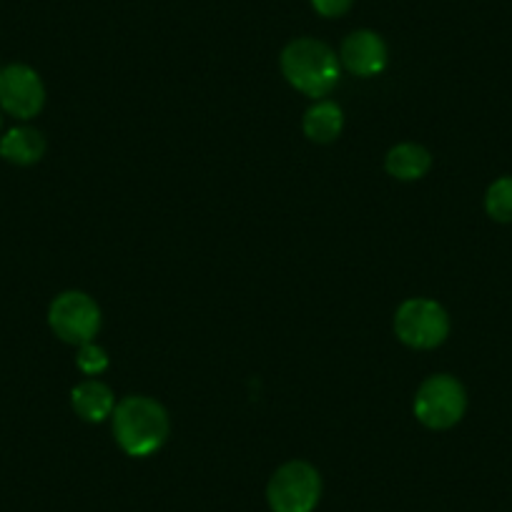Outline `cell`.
<instances>
[{"instance_id":"277c9868","label":"cell","mask_w":512,"mask_h":512,"mask_svg":"<svg viewBox=\"0 0 512 512\" xmlns=\"http://www.w3.org/2000/svg\"><path fill=\"white\" fill-rule=\"evenodd\" d=\"M467 392L452 374H432L420 384L415 417L430 430H450L465 417Z\"/></svg>"},{"instance_id":"30bf717a","label":"cell","mask_w":512,"mask_h":512,"mask_svg":"<svg viewBox=\"0 0 512 512\" xmlns=\"http://www.w3.org/2000/svg\"><path fill=\"white\" fill-rule=\"evenodd\" d=\"M71 405L81 420L103 422L116 410V397L101 379H83L71 390Z\"/></svg>"},{"instance_id":"52a82bcc","label":"cell","mask_w":512,"mask_h":512,"mask_svg":"<svg viewBox=\"0 0 512 512\" xmlns=\"http://www.w3.org/2000/svg\"><path fill=\"white\" fill-rule=\"evenodd\" d=\"M46 106V86L26 63L0 66V111L18 121H31Z\"/></svg>"},{"instance_id":"6da1fadb","label":"cell","mask_w":512,"mask_h":512,"mask_svg":"<svg viewBox=\"0 0 512 512\" xmlns=\"http://www.w3.org/2000/svg\"><path fill=\"white\" fill-rule=\"evenodd\" d=\"M113 437L131 457H149L166 445L171 432L169 412L164 405L144 395H128L111 415Z\"/></svg>"},{"instance_id":"3957f363","label":"cell","mask_w":512,"mask_h":512,"mask_svg":"<svg viewBox=\"0 0 512 512\" xmlns=\"http://www.w3.org/2000/svg\"><path fill=\"white\" fill-rule=\"evenodd\" d=\"M322 500V475L304 460L284 462L267 485L272 512H314Z\"/></svg>"},{"instance_id":"5b68a950","label":"cell","mask_w":512,"mask_h":512,"mask_svg":"<svg viewBox=\"0 0 512 512\" xmlns=\"http://www.w3.org/2000/svg\"><path fill=\"white\" fill-rule=\"evenodd\" d=\"M395 332L407 347L435 349L450 334V317H447L445 307L432 299H407L395 314Z\"/></svg>"},{"instance_id":"9a60e30c","label":"cell","mask_w":512,"mask_h":512,"mask_svg":"<svg viewBox=\"0 0 512 512\" xmlns=\"http://www.w3.org/2000/svg\"><path fill=\"white\" fill-rule=\"evenodd\" d=\"M354 0H312L314 11L324 18H339L352 8Z\"/></svg>"},{"instance_id":"2e32d148","label":"cell","mask_w":512,"mask_h":512,"mask_svg":"<svg viewBox=\"0 0 512 512\" xmlns=\"http://www.w3.org/2000/svg\"><path fill=\"white\" fill-rule=\"evenodd\" d=\"M0 136H3V111H0Z\"/></svg>"},{"instance_id":"7c38bea8","label":"cell","mask_w":512,"mask_h":512,"mask_svg":"<svg viewBox=\"0 0 512 512\" xmlns=\"http://www.w3.org/2000/svg\"><path fill=\"white\" fill-rule=\"evenodd\" d=\"M304 134L314 144H332L344 128V113L337 103L317 101L304 113Z\"/></svg>"},{"instance_id":"7a4b0ae2","label":"cell","mask_w":512,"mask_h":512,"mask_svg":"<svg viewBox=\"0 0 512 512\" xmlns=\"http://www.w3.org/2000/svg\"><path fill=\"white\" fill-rule=\"evenodd\" d=\"M282 73L299 93L322 98L339 83L342 63L327 43L317 38H297L282 51Z\"/></svg>"},{"instance_id":"4fadbf2b","label":"cell","mask_w":512,"mask_h":512,"mask_svg":"<svg viewBox=\"0 0 512 512\" xmlns=\"http://www.w3.org/2000/svg\"><path fill=\"white\" fill-rule=\"evenodd\" d=\"M485 211L500 224H512V176L492 181L485 194Z\"/></svg>"},{"instance_id":"8fae6325","label":"cell","mask_w":512,"mask_h":512,"mask_svg":"<svg viewBox=\"0 0 512 512\" xmlns=\"http://www.w3.org/2000/svg\"><path fill=\"white\" fill-rule=\"evenodd\" d=\"M384 166L397 181H417L432 169V156L420 144H397L387 151Z\"/></svg>"},{"instance_id":"5bb4252c","label":"cell","mask_w":512,"mask_h":512,"mask_svg":"<svg viewBox=\"0 0 512 512\" xmlns=\"http://www.w3.org/2000/svg\"><path fill=\"white\" fill-rule=\"evenodd\" d=\"M76 364L83 374H91V377H96V374H101L103 369L108 367L106 349L98 347V344H93V342L81 344V347H78Z\"/></svg>"},{"instance_id":"8992f818","label":"cell","mask_w":512,"mask_h":512,"mask_svg":"<svg viewBox=\"0 0 512 512\" xmlns=\"http://www.w3.org/2000/svg\"><path fill=\"white\" fill-rule=\"evenodd\" d=\"M48 324L53 334L66 344H86L101 329V309L96 299L88 297L86 292H63L48 307Z\"/></svg>"},{"instance_id":"ba28073f","label":"cell","mask_w":512,"mask_h":512,"mask_svg":"<svg viewBox=\"0 0 512 512\" xmlns=\"http://www.w3.org/2000/svg\"><path fill=\"white\" fill-rule=\"evenodd\" d=\"M390 51L382 36L374 31H354L344 38L342 51H339V63L354 76H377L387 68Z\"/></svg>"},{"instance_id":"9c48e42d","label":"cell","mask_w":512,"mask_h":512,"mask_svg":"<svg viewBox=\"0 0 512 512\" xmlns=\"http://www.w3.org/2000/svg\"><path fill=\"white\" fill-rule=\"evenodd\" d=\"M46 156V136L33 126H13L0 136V159L16 166H33Z\"/></svg>"}]
</instances>
